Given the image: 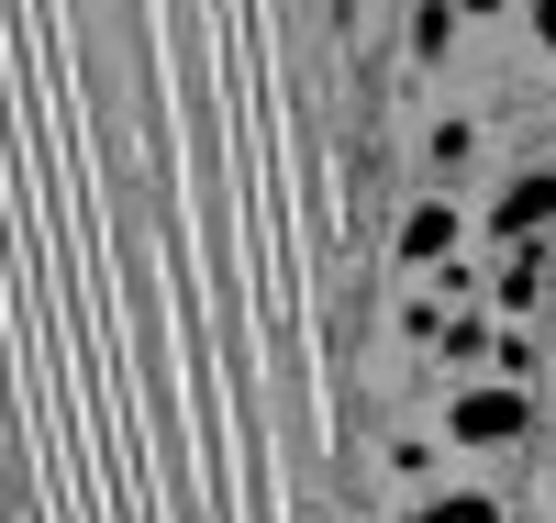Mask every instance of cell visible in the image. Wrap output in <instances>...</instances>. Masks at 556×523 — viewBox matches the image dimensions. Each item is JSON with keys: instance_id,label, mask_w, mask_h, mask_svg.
<instances>
[{"instance_id": "cell-1", "label": "cell", "mask_w": 556, "mask_h": 523, "mask_svg": "<svg viewBox=\"0 0 556 523\" xmlns=\"http://www.w3.org/2000/svg\"><path fill=\"white\" fill-rule=\"evenodd\" d=\"M534 435V390L523 378H468L445 412V446H523Z\"/></svg>"}, {"instance_id": "cell-2", "label": "cell", "mask_w": 556, "mask_h": 523, "mask_svg": "<svg viewBox=\"0 0 556 523\" xmlns=\"http://www.w3.org/2000/svg\"><path fill=\"white\" fill-rule=\"evenodd\" d=\"M545 223H556V167H523V178L490 201V234L523 257V246H545Z\"/></svg>"}, {"instance_id": "cell-3", "label": "cell", "mask_w": 556, "mask_h": 523, "mask_svg": "<svg viewBox=\"0 0 556 523\" xmlns=\"http://www.w3.org/2000/svg\"><path fill=\"white\" fill-rule=\"evenodd\" d=\"M468 257V212L456 201H412L401 212V267H456Z\"/></svg>"}, {"instance_id": "cell-4", "label": "cell", "mask_w": 556, "mask_h": 523, "mask_svg": "<svg viewBox=\"0 0 556 523\" xmlns=\"http://www.w3.org/2000/svg\"><path fill=\"white\" fill-rule=\"evenodd\" d=\"M412 523H501L490 490H434V501H412Z\"/></svg>"}, {"instance_id": "cell-5", "label": "cell", "mask_w": 556, "mask_h": 523, "mask_svg": "<svg viewBox=\"0 0 556 523\" xmlns=\"http://www.w3.org/2000/svg\"><path fill=\"white\" fill-rule=\"evenodd\" d=\"M434 346H445L456 368H479V357H501V335H490V323H445V312H434Z\"/></svg>"}, {"instance_id": "cell-6", "label": "cell", "mask_w": 556, "mask_h": 523, "mask_svg": "<svg viewBox=\"0 0 556 523\" xmlns=\"http://www.w3.org/2000/svg\"><path fill=\"white\" fill-rule=\"evenodd\" d=\"M456 45V0H424V12H412V57H445Z\"/></svg>"}, {"instance_id": "cell-7", "label": "cell", "mask_w": 556, "mask_h": 523, "mask_svg": "<svg viewBox=\"0 0 556 523\" xmlns=\"http://www.w3.org/2000/svg\"><path fill=\"white\" fill-rule=\"evenodd\" d=\"M468 146H479L468 123H434V146H424V157H434V178H456V167H468Z\"/></svg>"}, {"instance_id": "cell-8", "label": "cell", "mask_w": 556, "mask_h": 523, "mask_svg": "<svg viewBox=\"0 0 556 523\" xmlns=\"http://www.w3.org/2000/svg\"><path fill=\"white\" fill-rule=\"evenodd\" d=\"M523 12H534V45H545V57H556V0H523Z\"/></svg>"}, {"instance_id": "cell-9", "label": "cell", "mask_w": 556, "mask_h": 523, "mask_svg": "<svg viewBox=\"0 0 556 523\" xmlns=\"http://www.w3.org/2000/svg\"><path fill=\"white\" fill-rule=\"evenodd\" d=\"M456 12H468V23H490V12H523V0H456Z\"/></svg>"}]
</instances>
